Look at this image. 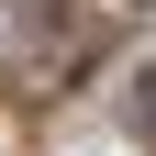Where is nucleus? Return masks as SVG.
Wrapping results in <instances>:
<instances>
[{
	"label": "nucleus",
	"mask_w": 156,
	"mask_h": 156,
	"mask_svg": "<svg viewBox=\"0 0 156 156\" xmlns=\"http://www.w3.org/2000/svg\"><path fill=\"white\" fill-rule=\"evenodd\" d=\"M11 34H23V78H56V67H78V56L101 45V23H78L67 0H23Z\"/></svg>",
	"instance_id": "nucleus-1"
},
{
	"label": "nucleus",
	"mask_w": 156,
	"mask_h": 156,
	"mask_svg": "<svg viewBox=\"0 0 156 156\" xmlns=\"http://www.w3.org/2000/svg\"><path fill=\"white\" fill-rule=\"evenodd\" d=\"M145 123H156V78H145Z\"/></svg>",
	"instance_id": "nucleus-2"
}]
</instances>
